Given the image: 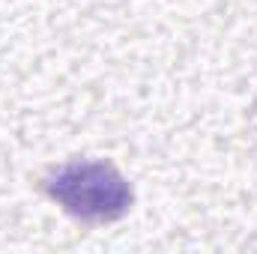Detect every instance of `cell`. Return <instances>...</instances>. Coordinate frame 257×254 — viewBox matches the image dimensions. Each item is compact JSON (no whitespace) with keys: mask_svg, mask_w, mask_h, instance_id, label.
<instances>
[{"mask_svg":"<svg viewBox=\"0 0 257 254\" xmlns=\"http://www.w3.org/2000/svg\"><path fill=\"white\" fill-rule=\"evenodd\" d=\"M51 194L84 218L120 215L128 203L123 180L108 165H69L54 177Z\"/></svg>","mask_w":257,"mask_h":254,"instance_id":"6da1fadb","label":"cell"}]
</instances>
